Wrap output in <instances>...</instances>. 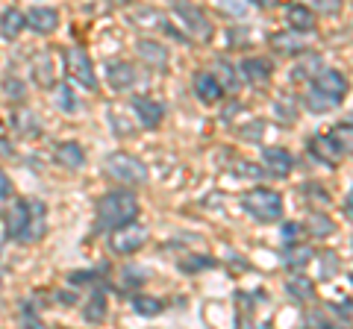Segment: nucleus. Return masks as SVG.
<instances>
[{"mask_svg":"<svg viewBox=\"0 0 353 329\" xmlns=\"http://www.w3.org/2000/svg\"><path fill=\"white\" fill-rule=\"evenodd\" d=\"M6 235L21 244H32L48 233V206L41 200H15L3 215Z\"/></svg>","mask_w":353,"mask_h":329,"instance_id":"nucleus-1","label":"nucleus"},{"mask_svg":"<svg viewBox=\"0 0 353 329\" xmlns=\"http://www.w3.org/2000/svg\"><path fill=\"white\" fill-rule=\"evenodd\" d=\"M139 215V200L132 191H109L106 197L97 200V221H94V233H115L121 226L136 224Z\"/></svg>","mask_w":353,"mask_h":329,"instance_id":"nucleus-2","label":"nucleus"},{"mask_svg":"<svg viewBox=\"0 0 353 329\" xmlns=\"http://www.w3.org/2000/svg\"><path fill=\"white\" fill-rule=\"evenodd\" d=\"M345 94H347V76L341 71L327 68L312 80V89L306 94V106L312 112H330V109H336L345 100Z\"/></svg>","mask_w":353,"mask_h":329,"instance_id":"nucleus-3","label":"nucleus"},{"mask_svg":"<svg viewBox=\"0 0 353 329\" xmlns=\"http://www.w3.org/2000/svg\"><path fill=\"white\" fill-rule=\"evenodd\" d=\"M103 173L115 182H124V185H141L148 180V164L130 156V153H109L106 162H103Z\"/></svg>","mask_w":353,"mask_h":329,"instance_id":"nucleus-4","label":"nucleus"},{"mask_svg":"<svg viewBox=\"0 0 353 329\" xmlns=\"http://www.w3.org/2000/svg\"><path fill=\"white\" fill-rule=\"evenodd\" d=\"M241 203H245V212L259 224L280 221V215H283V197L274 189H253L245 194Z\"/></svg>","mask_w":353,"mask_h":329,"instance_id":"nucleus-5","label":"nucleus"},{"mask_svg":"<svg viewBox=\"0 0 353 329\" xmlns=\"http://www.w3.org/2000/svg\"><path fill=\"white\" fill-rule=\"evenodd\" d=\"M65 68H68V74L83 85V89H88V92L97 89L92 59H88V53L83 47H65Z\"/></svg>","mask_w":353,"mask_h":329,"instance_id":"nucleus-6","label":"nucleus"},{"mask_svg":"<svg viewBox=\"0 0 353 329\" xmlns=\"http://www.w3.org/2000/svg\"><path fill=\"white\" fill-rule=\"evenodd\" d=\"M145 244H148V229L139 226V224L121 226L112 233V238H109V247H112L118 256H132V253H139Z\"/></svg>","mask_w":353,"mask_h":329,"instance_id":"nucleus-7","label":"nucleus"},{"mask_svg":"<svg viewBox=\"0 0 353 329\" xmlns=\"http://www.w3.org/2000/svg\"><path fill=\"white\" fill-rule=\"evenodd\" d=\"M174 12H176V18L185 24V30L192 32L194 39H201V41H209L212 39V21L206 18V12H201L197 6H192V3H176L174 6Z\"/></svg>","mask_w":353,"mask_h":329,"instance_id":"nucleus-8","label":"nucleus"},{"mask_svg":"<svg viewBox=\"0 0 353 329\" xmlns=\"http://www.w3.org/2000/svg\"><path fill=\"white\" fill-rule=\"evenodd\" d=\"M130 103H132V112H136V118L141 120V127H145V129L159 127V120L165 118V106L159 100H153V97H148V94L132 97Z\"/></svg>","mask_w":353,"mask_h":329,"instance_id":"nucleus-9","label":"nucleus"},{"mask_svg":"<svg viewBox=\"0 0 353 329\" xmlns=\"http://www.w3.org/2000/svg\"><path fill=\"white\" fill-rule=\"evenodd\" d=\"M24 27L39 32V36H48V32H53L59 27V12L53 6H32L24 15Z\"/></svg>","mask_w":353,"mask_h":329,"instance_id":"nucleus-10","label":"nucleus"},{"mask_svg":"<svg viewBox=\"0 0 353 329\" xmlns=\"http://www.w3.org/2000/svg\"><path fill=\"white\" fill-rule=\"evenodd\" d=\"M262 164L268 168L271 177H289L292 168H294V159L289 150L283 147H265L262 150Z\"/></svg>","mask_w":353,"mask_h":329,"instance_id":"nucleus-11","label":"nucleus"},{"mask_svg":"<svg viewBox=\"0 0 353 329\" xmlns=\"http://www.w3.org/2000/svg\"><path fill=\"white\" fill-rule=\"evenodd\" d=\"M106 80H109V85L112 89H118V92H127V89H132L136 85V68H132L130 62H109L106 65Z\"/></svg>","mask_w":353,"mask_h":329,"instance_id":"nucleus-12","label":"nucleus"},{"mask_svg":"<svg viewBox=\"0 0 353 329\" xmlns=\"http://www.w3.org/2000/svg\"><path fill=\"white\" fill-rule=\"evenodd\" d=\"M239 71H241V80H248L253 85H262L265 80H271V62L268 59H259V56L241 59Z\"/></svg>","mask_w":353,"mask_h":329,"instance_id":"nucleus-13","label":"nucleus"},{"mask_svg":"<svg viewBox=\"0 0 353 329\" xmlns=\"http://www.w3.org/2000/svg\"><path fill=\"white\" fill-rule=\"evenodd\" d=\"M194 94L201 97L203 103H215L218 97L224 94V89H221V83H218L215 74L201 71V74H194Z\"/></svg>","mask_w":353,"mask_h":329,"instance_id":"nucleus-14","label":"nucleus"},{"mask_svg":"<svg viewBox=\"0 0 353 329\" xmlns=\"http://www.w3.org/2000/svg\"><path fill=\"white\" fill-rule=\"evenodd\" d=\"M139 56L141 59H145L148 65H150V68H165V65H168V50H165L162 45H159V41H153V39H141L139 41Z\"/></svg>","mask_w":353,"mask_h":329,"instance_id":"nucleus-15","label":"nucleus"},{"mask_svg":"<svg viewBox=\"0 0 353 329\" xmlns=\"http://www.w3.org/2000/svg\"><path fill=\"white\" fill-rule=\"evenodd\" d=\"M57 162L62 164V168H83V162H85V153L83 147L77 145V141H62V145H57Z\"/></svg>","mask_w":353,"mask_h":329,"instance_id":"nucleus-16","label":"nucleus"},{"mask_svg":"<svg viewBox=\"0 0 353 329\" xmlns=\"http://www.w3.org/2000/svg\"><path fill=\"white\" fill-rule=\"evenodd\" d=\"M21 30H24V12L21 9H6L3 15H0V36L6 41H15L21 36Z\"/></svg>","mask_w":353,"mask_h":329,"instance_id":"nucleus-17","label":"nucleus"},{"mask_svg":"<svg viewBox=\"0 0 353 329\" xmlns=\"http://www.w3.org/2000/svg\"><path fill=\"white\" fill-rule=\"evenodd\" d=\"M309 150L315 153V159H321V162H327V164H336L341 156H345V153H341L327 136H318V138L309 141Z\"/></svg>","mask_w":353,"mask_h":329,"instance_id":"nucleus-18","label":"nucleus"},{"mask_svg":"<svg viewBox=\"0 0 353 329\" xmlns=\"http://www.w3.org/2000/svg\"><path fill=\"white\" fill-rule=\"evenodd\" d=\"M83 317L88 323H103L106 321V294H103V288H97L92 294V300L83 306Z\"/></svg>","mask_w":353,"mask_h":329,"instance_id":"nucleus-19","label":"nucleus"},{"mask_svg":"<svg viewBox=\"0 0 353 329\" xmlns=\"http://www.w3.org/2000/svg\"><path fill=\"white\" fill-rule=\"evenodd\" d=\"M318 74H321V56H318V53H309V56H303V59L292 68V80L301 83V80H309V76L315 80Z\"/></svg>","mask_w":353,"mask_h":329,"instance_id":"nucleus-20","label":"nucleus"},{"mask_svg":"<svg viewBox=\"0 0 353 329\" xmlns=\"http://www.w3.org/2000/svg\"><path fill=\"white\" fill-rule=\"evenodd\" d=\"M289 24L292 30L289 32H309L315 27V15H312V9H306V6H289Z\"/></svg>","mask_w":353,"mask_h":329,"instance_id":"nucleus-21","label":"nucleus"},{"mask_svg":"<svg viewBox=\"0 0 353 329\" xmlns=\"http://www.w3.org/2000/svg\"><path fill=\"white\" fill-rule=\"evenodd\" d=\"M312 256H315V250L309 247V244H294V247H285V268H294V270H301V268H306L309 262H312Z\"/></svg>","mask_w":353,"mask_h":329,"instance_id":"nucleus-22","label":"nucleus"},{"mask_svg":"<svg viewBox=\"0 0 353 329\" xmlns=\"http://www.w3.org/2000/svg\"><path fill=\"white\" fill-rule=\"evenodd\" d=\"M271 47L280 53H297V50H303V41L294 32H280V36H271Z\"/></svg>","mask_w":353,"mask_h":329,"instance_id":"nucleus-23","label":"nucleus"},{"mask_svg":"<svg viewBox=\"0 0 353 329\" xmlns=\"http://www.w3.org/2000/svg\"><path fill=\"white\" fill-rule=\"evenodd\" d=\"M350 133H353V127H350V124H339V127L330 129L327 138L333 141V145H336V147L347 156V153H350Z\"/></svg>","mask_w":353,"mask_h":329,"instance_id":"nucleus-24","label":"nucleus"},{"mask_svg":"<svg viewBox=\"0 0 353 329\" xmlns=\"http://www.w3.org/2000/svg\"><path fill=\"white\" fill-rule=\"evenodd\" d=\"M132 309H136L141 317H153V315H159V312H162V300L139 294V297H132Z\"/></svg>","mask_w":353,"mask_h":329,"instance_id":"nucleus-25","label":"nucleus"},{"mask_svg":"<svg viewBox=\"0 0 353 329\" xmlns=\"http://www.w3.org/2000/svg\"><path fill=\"white\" fill-rule=\"evenodd\" d=\"M289 294L292 297H297V300H312L315 297V288H312V282L309 279H303V277H294V279H289Z\"/></svg>","mask_w":353,"mask_h":329,"instance_id":"nucleus-26","label":"nucleus"},{"mask_svg":"<svg viewBox=\"0 0 353 329\" xmlns=\"http://www.w3.org/2000/svg\"><path fill=\"white\" fill-rule=\"evenodd\" d=\"M57 106L62 109V112H77V109H80V103L74 100V92L65 83L57 85Z\"/></svg>","mask_w":353,"mask_h":329,"instance_id":"nucleus-27","label":"nucleus"},{"mask_svg":"<svg viewBox=\"0 0 353 329\" xmlns=\"http://www.w3.org/2000/svg\"><path fill=\"white\" fill-rule=\"evenodd\" d=\"M180 268L189 270V273H194V270H209V268H218V259H212V256H189L185 262H180Z\"/></svg>","mask_w":353,"mask_h":329,"instance_id":"nucleus-28","label":"nucleus"},{"mask_svg":"<svg viewBox=\"0 0 353 329\" xmlns=\"http://www.w3.org/2000/svg\"><path fill=\"white\" fill-rule=\"evenodd\" d=\"M12 120H15V127L21 129V133H39V118L32 112H18Z\"/></svg>","mask_w":353,"mask_h":329,"instance_id":"nucleus-29","label":"nucleus"},{"mask_svg":"<svg viewBox=\"0 0 353 329\" xmlns=\"http://www.w3.org/2000/svg\"><path fill=\"white\" fill-rule=\"evenodd\" d=\"M306 226H309V233H312L315 238H321V235H327V233H333V224H330L324 215H312Z\"/></svg>","mask_w":353,"mask_h":329,"instance_id":"nucleus-30","label":"nucleus"},{"mask_svg":"<svg viewBox=\"0 0 353 329\" xmlns=\"http://www.w3.org/2000/svg\"><path fill=\"white\" fill-rule=\"evenodd\" d=\"M3 92L9 94V100H24V94H27L18 76H6V80H3Z\"/></svg>","mask_w":353,"mask_h":329,"instance_id":"nucleus-31","label":"nucleus"},{"mask_svg":"<svg viewBox=\"0 0 353 329\" xmlns=\"http://www.w3.org/2000/svg\"><path fill=\"white\" fill-rule=\"evenodd\" d=\"M218 71L224 74V85H221V89H230V92H236V89H239V80H236V74H233V65L221 59V62H218Z\"/></svg>","mask_w":353,"mask_h":329,"instance_id":"nucleus-32","label":"nucleus"},{"mask_svg":"<svg viewBox=\"0 0 353 329\" xmlns=\"http://www.w3.org/2000/svg\"><path fill=\"white\" fill-rule=\"evenodd\" d=\"M303 329H336V326L330 323L321 312H309V315H306V326H303Z\"/></svg>","mask_w":353,"mask_h":329,"instance_id":"nucleus-33","label":"nucleus"},{"mask_svg":"<svg viewBox=\"0 0 353 329\" xmlns=\"http://www.w3.org/2000/svg\"><path fill=\"white\" fill-rule=\"evenodd\" d=\"M274 109H277V115H280V120H283V124H292V120L297 118V106L292 103H285V100H277V106H274Z\"/></svg>","mask_w":353,"mask_h":329,"instance_id":"nucleus-34","label":"nucleus"},{"mask_svg":"<svg viewBox=\"0 0 353 329\" xmlns=\"http://www.w3.org/2000/svg\"><path fill=\"white\" fill-rule=\"evenodd\" d=\"M41 65L36 68V74H39V83L41 85H50V59H48V53H41V59H39Z\"/></svg>","mask_w":353,"mask_h":329,"instance_id":"nucleus-35","label":"nucleus"},{"mask_svg":"<svg viewBox=\"0 0 353 329\" xmlns=\"http://www.w3.org/2000/svg\"><path fill=\"white\" fill-rule=\"evenodd\" d=\"M297 235H301V226H297V224H285V226H283V238H285V247L297 244Z\"/></svg>","mask_w":353,"mask_h":329,"instance_id":"nucleus-36","label":"nucleus"},{"mask_svg":"<svg viewBox=\"0 0 353 329\" xmlns=\"http://www.w3.org/2000/svg\"><path fill=\"white\" fill-rule=\"evenodd\" d=\"M101 273L103 270H85V273H71V282H97V279H101Z\"/></svg>","mask_w":353,"mask_h":329,"instance_id":"nucleus-37","label":"nucleus"},{"mask_svg":"<svg viewBox=\"0 0 353 329\" xmlns=\"http://www.w3.org/2000/svg\"><path fill=\"white\" fill-rule=\"evenodd\" d=\"M9 194H12V180H9L6 173L0 171V200H3V197H9Z\"/></svg>","mask_w":353,"mask_h":329,"instance_id":"nucleus-38","label":"nucleus"},{"mask_svg":"<svg viewBox=\"0 0 353 329\" xmlns=\"http://www.w3.org/2000/svg\"><path fill=\"white\" fill-rule=\"evenodd\" d=\"M24 329H48V326H44V323H39V321H32V317H30V321L24 323Z\"/></svg>","mask_w":353,"mask_h":329,"instance_id":"nucleus-39","label":"nucleus"}]
</instances>
